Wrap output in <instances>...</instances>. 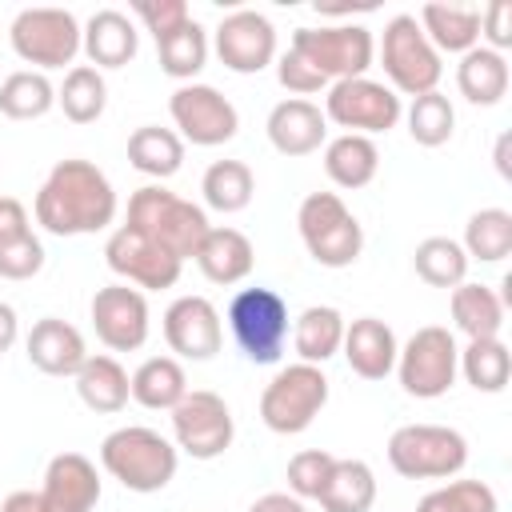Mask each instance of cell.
<instances>
[{
    "label": "cell",
    "mask_w": 512,
    "mask_h": 512,
    "mask_svg": "<svg viewBox=\"0 0 512 512\" xmlns=\"http://www.w3.org/2000/svg\"><path fill=\"white\" fill-rule=\"evenodd\" d=\"M36 224L52 236H92L116 220V188L92 160H60L36 192Z\"/></svg>",
    "instance_id": "1"
},
{
    "label": "cell",
    "mask_w": 512,
    "mask_h": 512,
    "mask_svg": "<svg viewBox=\"0 0 512 512\" xmlns=\"http://www.w3.org/2000/svg\"><path fill=\"white\" fill-rule=\"evenodd\" d=\"M128 228H136L140 236H148L156 248H164L168 256H176L180 264L196 256V248L208 236V212L160 184H144L128 196Z\"/></svg>",
    "instance_id": "2"
},
{
    "label": "cell",
    "mask_w": 512,
    "mask_h": 512,
    "mask_svg": "<svg viewBox=\"0 0 512 512\" xmlns=\"http://www.w3.org/2000/svg\"><path fill=\"white\" fill-rule=\"evenodd\" d=\"M100 464L112 480H120L128 492H160L172 484L176 476V464H180V452L168 436H160L156 428H144V424H128V428H116L104 436L100 444Z\"/></svg>",
    "instance_id": "3"
},
{
    "label": "cell",
    "mask_w": 512,
    "mask_h": 512,
    "mask_svg": "<svg viewBox=\"0 0 512 512\" xmlns=\"http://www.w3.org/2000/svg\"><path fill=\"white\" fill-rule=\"evenodd\" d=\"M296 228L320 268H348L364 248V228L336 192H308L296 208Z\"/></svg>",
    "instance_id": "4"
},
{
    "label": "cell",
    "mask_w": 512,
    "mask_h": 512,
    "mask_svg": "<svg viewBox=\"0 0 512 512\" xmlns=\"http://www.w3.org/2000/svg\"><path fill=\"white\" fill-rule=\"evenodd\" d=\"M380 68L388 76V88L396 96H424V92H436L440 76H444V64H440V52L428 44L424 28L416 24V16L400 12L384 24V36H380Z\"/></svg>",
    "instance_id": "5"
},
{
    "label": "cell",
    "mask_w": 512,
    "mask_h": 512,
    "mask_svg": "<svg viewBox=\"0 0 512 512\" xmlns=\"http://www.w3.org/2000/svg\"><path fill=\"white\" fill-rule=\"evenodd\" d=\"M328 404V376L316 364H288L280 368L260 392V420L276 436H296L312 428L320 408Z\"/></svg>",
    "instance_id": "6"
},
{
    "label": "cell",
    "mask_w": 512,
    "mask_h": 512,
    "mask_svg": "<svg viewBox=\"0 0 512 512\" xmlns=\"http://www.w3.org/2000/svg\"><path fill=\"white\" fill-rule=\"evenodd\" d=\"M388 464L404 480H448L468 464V440L448 424H404L388 436Z\"/></svg>",
    "instance_id": "7"
},
{
    "label": "cell",
    "mask_w": 512,
    "mask_h": 512,
    "mask_svg": "<svg viewBox=\"0 0 512 512\" xmlns=\"http://www.w3.org/2000/svg\"><path fill=\"white\" fill-rule=\"evenodd\" d=\"M228 328L252 364H276L292 332L288 304L276 288H240L228 304Z\"/></svg>",
    "instance_id": "8"
},
{
    "label": "cell",
    "mask_w": 512,
    "mask_h": 512,
    "mask_svg": "<svg viewBox=\"0 0 512 512\" xmlns=\"http://www.w3.org/2000/svg\"><path fill=\"white\" fill-rule=\"evenodd\" d=\"M304 64H312L328 84L364 76L376 60V40L364 24H328V28H296L288 44Z\"/></svg>",
    "instance_id": "9"
},
{
    "label": "cell",
    "mask_w": 512,
    "mask_h": 512,
    "mask_svg": "<svg viewBox=\"0 0 512 512\" xmlns=\"http://www.w3.org/2000/svg\"><path fill=\"white\" fill-rule=\"evenodd\" d=\"M396 376L400 388L416 400L444 396L460 376V348L456 336L440 324H424L408 336V344L396 352Z\"/></svg>",
    "instance_id": "10"
},
{
    "label": "cell",
    "mask_w": 512,
    "mask_h": 512,
    "mask_svg": "<svg viewBox=\"0 0 512 512\" xmlns=\"http://www.w3.org/2000/svg\"><path fill=\"white\" fill-rule=\"evenodd\" d=\"M80 36V20L68 8H24L8 28L12 52L24 64H36V72L72 64L80 56Z\"/></svg>",
    "instance_id": "11"
},
{
    "label": "cell",
    "mask_w": 512,
    "mask_h": 512,
    "mask_svg": "<svg viewBox=\"0 0 512 512\" xmlns=\"http://www.w3.org/2000/svg\"><path fill=\"white\" fill-rule=\"evenodd\" d=\"M320 112H324V120H332L344 132L376 136V132H388V128L400 124L404 104L388 84H380L372 76H352V80L328 84V96H324Z\"/></svg>",
    "instance_id": "12"
},
{
    "label": "cell",
    "mask_w": 512,
    "mask_h": 512,
    "mask_svg": "<svg viewBox=\"0 0 512 512\" xmlns=\"http://www.w3.org/2000/svg\"><path fill=\"white\" fill-rule=\"evenodd\" d=\"M236 436V420L232 408L224 404V396L196 388L188 392L176 408H172V444L176 452H188L192 460H216L228 452Z\"/></svg>",
    "instance_id": "13"
},
{
    "label": "cell",
    "mask_w": 512,
    "mask_h": 512,
    "mask_svg": "<svg viewBox=\"0 0 512 512\" xmlns=\"http://www.w3.org/2000/svg\"><path fill=\"white\" fill-rule=\"evenodd\" d=\"M168 112H172V124L180 128L176 136L196 144V148L228 144L236 136V128H240L236 104L212 84H180L168 96Z\"/></svg>",
    "instance_id": "14"
},
{
    "label": "cell",
    "mask_w": 512,
    "mask_h": 512,
    "mask_svg": "<svg viewBox=\"0 0 512 512\" xmlns=\"http://www.w3.org/2000/svg\"><path fill=\"white\" fill-rule=\"evenodd\" d=\"M88 316H92L96 340L108 352H136L148 340V324H152L148 320V300L132 284L96 288V296L88 304Z\"/></svg>",
    "instance_id": "15"
},
{
    "label": "cell",
    "mask_w": 512,
    "mask_h": 512,
    "mask_svg": "<svg viewBox=\"0 0 512 512\" xmlns=\"http://www.w3.org/2000/svg\"><path fill=\"white\" fill-rule=\"evenodd\" d=\"M220 64L228 72L252 76L264 72L276 60V28L264 12L256 8H236L216 24V40H212Z\"/></svg>",
    "instance_id": "16"
},
{
    "label": "cell",
    "mask_w": 512,
    "mask_h": 512,
    "mask_svg": "<svg viewBox=\"0 0 512 512\" xmlns=\"http://www.w3.org/2000/svg\"><path fill=\"white\" fill-rule=\"evenodd\" d=\"M104 260H108V268L120 276V284H136L140 292H144V288H148V292L172 288V284L180 280V268H184L176 256H168L164 248H156L148 236H140V232L128 228V224H120V228L108 236Z\"/></svg>",
    "instance_id": "17"
},
{
    "label": "cell",
    "mask_w": 512,
    "mask_h": 512,
    "mask_svg": "<svg viewBox=\"0 0 512 512\" xmlns=\"http://www.w3.org/2000/svg\"><path fill=\"white\" fill-rule=\"evenodd\" d=\"M164 340L180 360H212L224 344L216 304L208 296H176L164 308Z\"/></svg>",
    "instance_id": "18"
},
{
    "label": "cell",
    "mask_w": 512,
    "mask_h": 512,
    "mask_svg": "<svg viewBox=\"0 0 512 512\" xmlns=\"http://www.w3.org/2000/svg\"><path fill=\"white\" fill-rule=\"evenodd\" d=\"M40 496L56 512H92L100 504V472L88 456L80 452H60L44 468V488Z\"/></svg>",
    "instance_id": "19"
},
{
    "label": "cell",
    "mask_w": 512,
    "mask_h": 512,
    "mask_svg": "<svg viewBox=\"0 0 512 512\" xmlns=\"http://www.w3.org/2000/svg\"><path fill=\"white\" fill-rule=\"evenodd\" d=\"M264 132H268V144L280 156H308L328 140V120H324L320 104L292 96V100H280L268 112Z\"/></svg>",
    "instance_id": "20"
},
{
    "label": "cell",
    "mask_w": 512,
    "mask_h": 512,
    "mask_svg": "<svg viewBox=\"0 0 512 512\" xmlns=\"http://www.w3.org/2000/svg\"><path fill=\"white\" fill-rule=\"evenodd\" d=\"M28 360L32 368H40L44 376H76L88 360V348H84V336L76 324L60 320V316H44L32 324L28 332Z\"/></svg>",
    "instance_id": "21"
},
{
    "label": "cell",
    "mask_w": 512,
    "mask_h": 512,
    "mask_svg": "<svg viewBox=\"0 0 512 512\" xmlns=\"http://www.w3.org/2000/svg\"><path fill=\"white\" fill-rule=\"evenodd\" d=\"M348 368L360 380H384L388 372H396V332L380 320V316H360L352 324H344V344H340Z\"/></svg>",
    "instance_id": "22"
},
{
    "label": "cell",
    "mask_w": 512,
    "mask_h": 512,
    "mask_svg": "<svg viewBox=\"0 0 512 512\" xmlns=\"http://www.w3.org/2000/svg\"><path fill=\"white\" fill-rule=\"evenodd\" d=\"M80 32H84L80 36V52L88 56L92 68H124L140 48V32L120 8L92 12Z\"/></svg>",
    "instance_id": "23"
},
{
    "label": "cell",
    "mask_w": 512,
    "mask_h": 512,
    "mask_svg": "<svg viewBox=\"0 0 512 512\" xmlns=\"http://www.w3.org/2000/svg\"><path fill=\"white\" fill-rule=\"evenodd\" d=\"M192 260L212 284H240L256 264V248L240 228H208Z\"/></svg>",
    "instance_id": "24"
},
{
    "label": "cell",
    "mask_w": 512,
    "mask_h": 512,
    "mask_svg": "<svg viewBox=\"0 0 512 512\" xmlns=\"http://www.w3.org/2000/svg\"><path fill=\"white\" fill-rule=\"evenodd\" d=\"M416 24L424 28V36H428V44L436 52L464 56L468 48L480 44V8H472V4H440V0H432V4L420 8Z\"/></svg>",
    "instance_id": "25"
},
{
    "label": "cell",
    "mask_w": 512,
    "mask_h": 512,
    "mask_svg": "<svg viewBox=\"0 0 512 512\" xmlns=\"http://www.w3.org/2000/svg\"><path fill=\"white\" fill-rule=\"evenodd\" d=\"M508 80H512V72H508L504 52H492L484 44L468 48L460 56V64H456V88H460V96L468 104H480V108L500 104L504 92H508Z\"/></svg>",
    "instance_id": "26"
},
{
    "label": "cell",
    "mask_w": 512,
    "mask_h": 512,
    "mask_svg": "<svg viewBox=\"0 0 512 512\" xmlns=\"http://www.w3.org/2000/svg\"><path fill=\"white\" fill-rule=\"evenodd\" d=\"M380 168V148L372 136H356V132H340L336 140L324 144V172L336 188H364L376 180Z\"/></svg>",
    "instance_id": "27"
},
{
    "label": "cell",
    "mask_w": 512,
    "mask_h": 512,
    "mask_svg": "<svg viewBox=\"0 0 512 512\" xmlns=\"http://www.w3.org/2000/svg\"><path fill=\"white\" fill-rule=\"evenodd\" d=\"M344 344V316L332 304H312L292 320V348L300 364H324L340 352Z\"/></svg>",
    "instance_id": "28"
},
{
    "label": "cell",
    "mask_w": 512,
    "mask_h": 512,
    "mask_svg": "<svg viewBox=\"0 0 512 512\" xmlns=\"http://www.w3.org/2000/svg\"><path fill=\"white\" fill-rule=\"evenodd\" d=\"M76 380V396L84 400V408L92 412H120L128 400H132V384H128V372L116 356H88L84 368L72 376Z\"/></svg>",
    "instance_id": "29"
},
{
    "label": "cell",
    "mask_w": 512,
    "mask_h": 512,
    "mask_svg": "<svg viewBox=\"0 0 512 512\" xmlns=\"http://www.w3.org/2000/svg\"><path fill=\"white\" fill-rule=\"evenodd\" d=\"M128 384H132V400L152 412H172L188 396V376L176 356H148L128 376Z\"/></svg>",
    "instance_id": "30"
},
{
    "label": "cell",
    "mask_w": 512,
    "mask_h": 512,
    "mask_svg": "<svg viewBox=\"0 0 512 512\" xmlns=\"http://www.w3.org/2000/svg\"><path fill=\"white\" fill-rule=\"evenodd\" d=\"M452 320L468 340H492L504 328V300L488 284H456L452 288Z\"/></svg>",
    "instance_id": "31"
},
{
    "label": "cell",
    "mask_w": 512,
    "mask_h": 512,
    "mask_svg": "<svg viewBox=\"0 0 512 512\" xmlns=\"http://www.w3.org/2000/svg\"><path fill=\"white\" fill-rule=\"evenodd\" d=\"M320 508L324 512H372L376 504V476L364 460H340L332 464L324 488H320Z\"/></svg>",
    "instance_id": "32"
},
{
    "label": "cell",
    "mask_w": 512,
    "mask_h": 512,
    "mask_svg": "<svg viewBox=\"0 0 512 512\" xmlns=\"http://www.w3.org/2000/svg\"><path fill=\"white\" fill-rule=\"evenodd\" d=\"M128 164L144 176H156V180H168L180 172L184 164V140L172 132V128H160V124H140L132 136H128Z\"/></svg>",
    "instance_id": "33"
},
{
    "label": "cell",
    "mask_w": 512,
    "mask_h": 512,
    "mask_svg": "<svg viewBox=\"0 0 512 512\" xmlns=\"http://www.w3.org/2000/svg\"><path fill=\"white\" fill-rule=\"evenodd\" d=\"M56 104L72 124H96L108 108V84H104L100 68L72 64L64 72V84L56 88Z\"/></svg>",
    "instance_id": "34"
},
{
    "label": "cell",
    "mask_w": 512,
    "mask_h": 512,
    "mask_svg": "<svg viewBox=\"0 0 512 512\" xmlns=\"http://www.w3.org/2000/svg\"><path fill=\"white\" fill-rule=\"evenodd\" d=\"M200 192H204V204L212 212H244L256 196V176L244 160H216L208 164L204 180H200Z\"/></svg>",
    "instance_id": "35"
},
{
    "label": "cell",
    "mask_w": 512,
    "mask_h": 512,
    "mask_svg": "<svg viewBox=\"0 0 512 512\" xmlns=\"http://www.w3.org/2000/svg\"><path fill=\"white\" fill-rule=\"evenodd\" d=\"M52 104H56V88L36 68H20L0 80V116L8 120H40L52 112Z\"/></svg>",
    "instance_id": "36"
},
{
    "label": "cell",
    "mask_w": 512,
    "mask_h": 512,
    "mask_svg": "<svg viewBox=\"0 0 512 512\" xmlns=\"http://www.w3.org/2000/svg\"><path fill=\"white\" fill-rule=\"evenodd\" d=\"M460 376L476 392H504L512 380V352L500 336L492 340H468L460 348Z\"/></svg>",
    "instance_id": "37"
},
{
    "label": "cell",
    "mask_w": 512,
    "mask_h": 512,
    "mask_svg": "<svg viewBox=\"0 0 512 512\" xmlns=\"http://www.w3.org/2000/svg\"><path fill=\"white\" fill-rule=\"evenodd\" d=\"M464 256L480 264H500L512 252V212L504 208H480L464 224Z\"/></svg>",
    "instance_id": "38"
},
{
    "label": "cell",
    "mask_w": 512,
    "mask_h": 512,
    "mask_svg": "<svg viewBox=\"0 0 512 512\" xmlns=\"http://www.w3.org/2000/svg\"><path fill=\"white\" fill-rule=\"evenodd\" d=\"M412 268L432 288H456L468 276V256H464L460 240H452V236H428V240L416 244Z\"/></svg>",
    "instance_id": "39"
},
{
    "label": "cell",
    "mask_w": 512,
    "mask_h": 512,
    "mask_svg": "<svg viewBox=\"0 0 512 512\" xmlns=\"http://www.w3.org/2000/svg\"><path fill=\"white\" fill-rule=\"evenodd\" d=\"M156 60H160V72L172 76V80H192L204 64H208V32L188 20L180 32L156 40Z\"/></svg>",
    "instance_id": "40"
},
{
    "label": "cell",
    "mask_w": 512,
    "mask_h": 512,
    "mask_svg": "<svg viewBox=\"0 0 512 512\" xmlns=\"http://www.w3.org/2000/svg\"><path fill=\"white\" fill-rule=\"evenodd\" d=\"M452 132H456V108L440 88L424 92V96H412V104H408V136L420 148H440V144L452 140Z\"/></svg>",
    "instance_id": "41"
},
{
    "label": "cell",
    "mask_w": 512,
    "mask_h": 512,
    "mask_svg": "<svg viewBox=\"0 0 512 512\" xmlns=\"http://www.w3.org/2000/svg\"><path fill=\"white\" fill-rule=\"evenodd\" d=\"M416 512H500V500L484 480H448L432 488L416 504Z\"/></svg>",
    "instance_id": "42"
},
{
    "label": "cell",
    "mask_w": 512,
    "mask_h": 512,
    "mask_svg": "<svg viewBox=\"0 0 512 512\" xmlns=\"http://www.w3.org/2000/svg\"><path fill=\"white\" fill-rule=\"evenodd\" d=\"M332 464H336V456L324 452V448H304V452H296V456L288 460V492H292L296 500H316L320 488H324V480H328V472H332Z\"/></svg>",
    "instance_id": "43"
},
{
    "label": "cell",
    "mask_w": 512,
    "mask_h": 512,
    "mask_svg": "<svg viewBox=\"0 0 512 512\" xmlns=\"http://www.w3.org/2000/svg\"><path fill=\"white\" fill-rule=\"evenodd\" d=\"M132 12H136L140 24L152 32V40L172 36V32H180V28L192 20V12H188L184 0H132Z\"/></svg>",
    "instance_id": "44"
},
{
    "label": "cell",
    "mask_w": 512,
    "mask_h": 512,
    "mask_svg": "<svg viewBox=\"0 0 512 512\" xmlns=\"http://www.w3.org/2000/svg\"><path fill=\"white\" fill-rule=\"evenodd\" d=\"M40 268H44V244L36 232H28L12 244H0V276L4 280H32Z\"/></svg>",
    "instance_id": "45"
},
{
    "label": "cell",
    "mask_w": 512,
    "mask_h": 512,
    "mask_svg": "<svg viewBox=\"0 0 512 512\" xmlns=\"http://www.w3.org/2000/svg\"><path fill=\"white\" fill-rule=\"evenodd\" d=\"M276 80H280V84H284V88H288L296 100H304V96H312V92H324V88H328V80H324V76H320L312 64H304V60H300L292 48H288V52L276 60Z\"/></svg>",
    "instance_id": "46"
},
{
    "label": "cell",
    "mask_w": 512,
    "mask_h": 512,
    "mask_svg": "<svg viewBox=\"0 0 512 512\" xmlns=\"http://www.w3.org/2000/svg\"><path fill=\"white\" fill-rule=\"evenodd\" d=\"M480 40H484V48H492V52H504V48L512 44V4L496 0V4H488V8L480 12Z\"/></svg>",
    "instance_id": "47"
},
{
    "label": "cell",
    "mask_w": 512,
    "mask_h": 512,
    "mask_svg": "<svg viewBox=\"0 0 512 512\" xmlns=\"http://www.w3.org/2000/svg\"><path fill=\"white\" fill-rule=\"evenodd\" d=\"M28 232H32L28 208L16 196H0V244H12L20 236H28Z\"/></svg>",
    "instance_id": "48"
},
{
    "label": "cell",
    "mask_w": 512,
    "mask_h": 512,
    "mask_svg": "<svg viewBox=\"0 0 512 512\" xmlns=\"http://www.w3.org/2000/svg\"><path fill=\"white\" fill-rule=\"evenodd\" d=\"M0 512H56L40 492H28V488H20V492H8L4 496V504H0Z\"/></svg>",
    "instance_id": "49"
},
{
    "label": "cell",
    "mask_w": 512,
    "mask_h": 512,
    "mask_svg": "<svg viewBox=\"0 0 512 512\" xmlns=\"http://www.w3.org/2000/svg\"><path fill=\"white\" fill-rule=\"evenodd\" d=\"M248 512H304V500H296L292 492H268Z\"/></svg>",
    "instance_id": "50"
},
{
    "label": "cell",
    "mask_w": 512,
    "mask_h": 512,
    "mask_svg": "<svg viewBox=\"0 0 512 512\" xmlns=\"http://www.w3.org/2000/svg\"><path fill=\"white\" fill-rule=\"evenodd\" d=\"M16 336H20V320H16V308L0 300V356H4V352L16 344Z\"/></svg>",
    "instance_id": "51"
},
{
    "label": "cell",
    "mask_w": 512,
    "mask_h": 512,
    "mask_svg": "<svg viewBox=\"0 0 512 512\" xmlns=\"http://www.w3.org/2000/svg\"><path fill=\"white\" fill-rule=\"evenodd\" d=\"M496 168H500V176H512V168H508V136L496 140Z\"/></svg>",
    "instance_id": "52"
}]
</instances>
